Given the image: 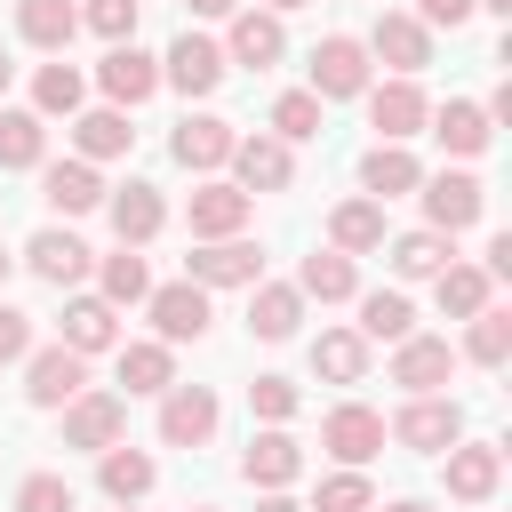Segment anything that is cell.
<instances>
[{
  "instance_id": "cell-32",
  "label": "cell",
  "mask_w": 512,
  "mask_h": 512,
  "mask_svg": "<svg viewBox=\"0 0 512 512\" xmlns=\"http://www.w3.org/2000/svg\"><path fill=\"white\" fill-rule=\"evenodd\" d=\"M432 136H440V144H448L456 160H472V152H488V136H496V128H488V112H480V104L448 96V104L432 112Z\"/></svg>"
},
{
  "instance_id": "cell-49",
  "label": "cell",
  "mask_w": 512,
  "mask_h": 512,
  "mask_svg": "<svg viewBox=\"0 0 512 512\" xmlns=\"http://www.w3.org/2000/svg\"><path fill=\"white\" fill-rule=\"evenodd\" d=\"M248 0H192V16H240Z\"/></svg>"
},
{
  "instance_id": "cell-35",
  "label": "cell",
  "mask_w": 512,
  "mask_h": 512,
  "mask_svg": "<svg viewBox=\"0 0 512 512\" xmlns=\"http://www.w3.org/2000/svg\"><path fill=\"white\" fill-rule=\"evenodd\" d=\"M296 296H320V304H344V296H360V272H352V256H336V248L304 256V272H296Z\"/></svg>"
},
{
  "instance_id": "cell-55",
  "label": "cell",
  "mask_w": 512,
  "mask_h": 512,
  "mask_svg": "<svg viewBox=\"0 0 512 512\" xmlns=\"http://www.w3.org/2000/svg\"><path fill=\"white\" fill-rule=\"evenodd\" d=\"M0 280H8V256H0Z\"/></svg>"
},
{
  "instance_id": "cell-33",
  "label": "cell",
  "mask_w": 512,
  "mask_h": 512,
  "mask_svg": "<svg viewBox=\"0 0 512 512\" xmlns=\"http://www.w3.org/2000/svg\"><path fill=\"white\" fill-rule=\"evenodd\" d=\"M360 184H368L376 200H400V192H416V184H424V168H416V152H408V144H376V152L360 160Z\"/></svg>"
},
{
  "instance_id": "cell-38",
  "label": "cell",
  "mask_w": 512,
  "mask_h": 512,
  "mask_svg": "<svg viewBox=\"0 0 512 512\" xmlns=\"http://www.w3.org/2000/svg\"><path fill=\"white\" fill-rule=\"evenodd\" d=\"M48 160V120L40 112H0V168H40Z\"/></svg>"
},
{
  "instance_id": "cell-13",
  "label": "cell",
  "mask_w": 512,
  "mask_h": 512,
  "mask_svg": "<svg viewBox=\"0 0 512 512\" xmlns=\"http://www.w3.org/2000/svg\"><path fill=\"white\" fill-rule=\"evenodd\" d=\"M120 424H128V400L120 392H80L72 408H64V448H112L120 440Z\"/></svg>"
},
{
  "instance_id": "cell-25",
  "label": "cell",
  "mask_w": 512,
  "mask_h": 512,
  "mask_svg": "<svg viewBox=\"0 0 512 512\" xmlns=\"http://www.w3.org/2000/svg\"><path fill=\"white\" fill-rule=\"evenodd\" d=\"M72 144H80V160L96 168V160H120V152L136 144V128H128V112L96 104V112H72Z\"/></svg>"
},
{
  "instance_id": "cell-18",
  "label": "cell",
  "mask_w": 512,
  "mask_h": 512,
  "mask_svg": "<svg viewBox=\"0 0 512 512\" xmlns=\"http://www.w3.org/2000/svg\"><path fill=\"white\" fill-rule=\"evenodd\" d=\"M168 144H176V160H184V168H200V176H208V168H224V160H232V144H240V136H232V120H216V112H184Z\"/></svg>"
},
{
  "instance_id": "cell-54",
  "label": "cell",
  "mask_w": 512,
  "mask_h": 512,
  "mask_svg": "<svg viewBox=\"0 0 512 512\" xmlns=\"http://www.w3.org/2000/svg\"><path fill=\"white\" fill-rule=\"evenodd\" d=\"M0 96H8V56H0Z\"/></svg>"
},
{
  "instance_id": "cell-8",
  "label": "cell",
  "mask_w": 512,
  "mask_h": 512,
  "mask_svg": "<svg viewBox=\"0 0 512 512\" xmlns=\"http://www.w3.org/2000/svg\"><path fill=\"white\" fill-rule=\"evenodd\" d=\"M448 376H456V344H448V336H408V344H392V384H400L408 400L440 392Z\"/></svg>"
},
{
  "instance_id": "cell-43",
  "label": "cell",
  "mask_w": 512,
  "mask_h": 512,
  "mask_svg": "<svg viewBox=\"0 0 512 512\" xmlns=\"http://www.w3.org/2000/svg\"><path fill=\"white\" fill-rule=\"evenodd\" d=\"M136 8H144V0H88V8H80V24H88V32H104V40L120 48V40H136Z\"/></svg>"
},
{
  "instance_id": "cell-14",
  "label": "cell",
  "mask_w": 512,
  "mask_h": 512,
  "mask_svg": "<svg viewBox=\"0 0 512 512\" xmlns=\"http://www.w3.org/2000/svg\"><path fill=\"white\" fill-rule=\"evenodd\" d=\"M232 168H240V192L256 200V192H288L296 152H288L280 136H240V144H232Z\"/></svg>"
},
{
  "instance_id": "cell-27",
  "label": "cell",
  "mask_w": 512,
  "mask_h": 512,
  "mask_svg": "<svg viewBox=\"0 0 512 512\" xmlns=\"http://www.w3.org/2000/svg\"><path fill=\"white\" fill-rule=\"evenodd\" d=\"M448 264H456V240H448V232H432V224L392 240V272H400V280H440Z\"/></svg>"
},
{
  "instance_id": "cell-30",
  "label": "cell",
  "mask_w": 512,
  "mask_h": 512,
  "mask_svg": "<svg viewBox=\"0 0 512 512\" xmlns=\"http://www.w3.org/2000/svg\"><path fill=\"white\" fill-rule=\"evenodd\" d=\"M312 376H328V384H360V376H368V344H360V328H320V336H312Z\"/></svg>"
},
{
  "instance_id": "cell-2",
  "label": "cell",
  "mask_w": 512,
  "mask_h": 512,
  "mask_svg": "<svg viewBox=\"0 0 512 512\" xmlns=\"http://www.w3.org/2000/svg\"><path fill=\"white\" fill-rule=\"evenodd\" d=\"M184 280L192 288H256L264 280V256H256V240H200L192 256H184Z\"/></svg>"
},
{
  "instance_id": "cell-11",
  "label": "cell",
  "mask_w": 512,
  "mask_h": 512,
  "mask_svg": "<svg viewBox=\"0 0 512 512\" xmlns=\"http://www.w3.org/2000/svg\"><path fill=\"white\" fill-rule=\"evenodd\" d=\"M216 432V392L208 384H168L160 392V440L168 448H200Z\"/></svg>"
},
{
  "instance_id": "cell-53",
  "label": "cell",
  "mask_w": 512,
  "mask_h": 512,
  "mask_svg": "<svg viewBox=\"0 0 512 512\" xmlns=\"http://www.w3.org/2000/svg\"><path fill=\"white\" fill-rule=\"evenodd\" d=\"M472 8H496V16H512V0H472Z\"/></svg>"
},
{
  "instance_id": "cell-56",
  "label": "cell",
  "mask_w": 512,
  "mask_h": 512,
  "mask_svg": "<svg viewBox=\"0 0 512 512\" xmlns=\"http://www.w3.org/2000/svg\"><path fill=\"white\" fill-rule=\"evenodd\" d=\"M192 512H216V504H192Z\"/></svg>"
},
{
  "instance_id": "cell-45",
  "label": "cell",
  "mask_w": 512,
  "mask_h": 512,
  "mask_svg": "<svg viewBox=\"0 0 512 512\" xmlns=\"http://www.w3.org/2000/svg\"><path fill=\"white\" fill-rule=\"evenodd\" d=\"M376 504V488L360 480V472H336V480H320V496H312V512H368Z\"/></svg>"
},
{
  "instance_id": "cell-26",
  "label": "cell",
  "mask_w": 512,
  "mask_h": 512,
  "mask_svg": "<svg viewBox=\"0 0 512 512\" xmlns=\"http://www.w3.org/2000/svg\"><path fill=\"white\" fill-rule=\"evenodd\" d=\"M64 344H72L80 360H88V352H112V344H120V312H112L104 296H72V304H64Z\"/></svg>"
},
{
  "instance_id": "cell-10",
  "label": "cell",
  "mask_w": 512,
  "mask_h": 512,
  "mask_svg": "<svg viewBox=\"0 0 512 512\" xmlns=\"http://www.w3.org/2000/svg\"><path fill=\"white\" fill-rule=\"evenodd\" d=\"M368 120H376V144H408V136H424L432 104L416 80H384V88H368Z\"/></svg>"
},
{
  "instance_id": "cell-21",
  "label": "cell",
  "mask_w": 512,
  "mask_h": 512,
  "mask_svg": "<svg viewBox=\"0 0 512 512\" xmlns=\"http://www.w3.org/2000/svg\"><path fill=\"white\" fill-rule=\"evenodd\" d=\"M104 208H112V232H120V248H144V240L168 224V200H160V184H120Z\"/></svg>"
},
{
  "instance_id": "cell-17",
  "label": "cell",
  "mask_w": 512,
  "mask_h": 512,
  "mask_svg": "<svg viewBox=\"0 0 512 512\" xmlns=\"http://www.w3.org/2000/svg\"><path fill=\"white\" fill-rule=\"evenodd\" d=\"M160 80H168V88H184V96H208V88L224 80V48H216V40H200V32H184V40L160 56Z\"/></svg>"
},
{
  "instance_id": "cell-24",
  "label": "cell",
  "mask_w": 512,
  "mask_h": 512,
  "mask_svg": "<svg viewBox=\"0 0 512 512\" xmlns=\"http://www.w3.org/2000/svg\"><path fill=\"white\" fill-rule=\"evenodd\" d=\"M96 480H104V496H112V504H136V496H152V480H160V464H152L144 448H128V440H112V448L96 456Z\"/></svg>"
},
{
  "instance_id": "cell-12",
  "label": "cell",
  "mask_w": 512,
  "mask_h": 512,
  "mask_svg": "<svg viewBox=\"0 0 512 512\" xmlns=\"http://www.w3.org/2000/svg\"><path fill=\"white\" fill-rule=\"evenodd\" d=\"M96 88L112 96V112H128V104H144V96L160 88V56H144L136 40H120V48L96 64Z\"/></svg>"
},
{
  "instance_id": "cell-5",
  "label": "cell",
  "mask_w": 512,
  "mask_h": 512,
  "mask_svg": "<svg viewBox=\"0 0 512 512\" xmlns=\"http://www.w3.org/2000/svg\"><path fill=\"white\" fill-rule=\"evenodd\" d=\"M360 48H368V56H384V64H392V80H416V72L432 64V32H424L408 8H384V16H376V32H368Z\"/></svg>"
},
{
  "instance_id": "cell-34",
  "label": "cell",
  "mask_w": 512,
  "mask_h": 512,
  "mask_svg": "<svg viewBox=\"0 0 512 512\" xmlns=\"http://www.w3.org/2000/svg\"><path fill=\"white\" fill-rule=\"evenodd\" d=\"M328 240H336V256H368V248H384V208H376V200H344V208L328 216Z\"/></svg>"
},
{
  "instance_id": "cell-6",
  "label": "cell",
  "mask_w": 512,
  "mask_h": 512,
  "mask_svg": "<svg viewBox=\"0 0 512 512\" xmlns=\"http://www.w3.org/2000/svg\"><path fill=\"white\" fill-rule=\"evenodd\" d=\"M312 96L328 104V96H368V48L352 40V32H328L320 48H312Z\"/></svg>"
},
{
  "instance_id": "cell-48",
  "label": "cell",
  "mask_w": 512,
  "mask_h": 512,
  "mask_svg": "<svg viewBox=\"0 0 512 512\" xmlns=\"http://www.w3.org/2000/svg\"><path fill=\"white\" fill-rule=\"evenodd\" d=\"M408 16H416V24H424V32H432V24H448V32H456V24H464V16H472V0H416V8H408Z\"/></svg>"
},
{
  "instance_id": "cell-51",
  "label": "cell",
  "mask_w": 512,
  "mask_h": 512,
  "mask_svg": "<svg viewBox=\"0 0 512 512\" xmlns=\"http://www.w3.org/2000/svg\"><path fill=\"white\" fill-rule=\"evenodd\" d=\"M384 512H432V504H424V496H400V504H384Z\"/></svg>"
},
{
  "instance_id": "cell-19",
  "label": "cell",
  "mask_w": 512,
  "mask_h": 512,
  "mask_svg": "<svg viewBox=\"0 0 512 512\" xmlns=\"http://www.w3.org/2000/svg\"><path fill=\"white\" fill-rule=\"evenodd\" d=\"M24 264H32L48 288H80V280H88V240H72V232H56V224H48V232H32V240H24Z\"/></svg>"
},
{
  "instance_id": "cell-40",
  "label": "cell",
  "mask_w": 512,
  "mask_h": 512,
  "mask_svg": "<svg viewBox=\"0 0 512 512\" xmlns=\"http://www.w3.org/2000/svg\"><path fill=\"white\" fill-rule=\"evenodd\" d=\"M432 288H440V312H448V320H472V312H488V272H480V264H448Z\"/></svg>"
},
{
  "instance_id": "cell-50",
  "label": "cell",
  "mask_w": 512,
  "mask_h": 512,
  "mask_svg": "<svg viewBox=\"0 0 512 512\" xmlns=\"http://www.w3.org/2000/svg\"><path fill=\"white\" fill-rule=\"evenodd\" d=\"M256 512H304V504H296V496H280V488H264V504H256Z\"/></svg>"
},
{
  "instance_id": "cell-39",
  "label": "cell",
  "mask_w": 512,
  "mask_h": 512,
  "mask_svg": "<svg viewBox=\"0 0 512 512\" xmlns=\"http://www.w3.org/2000/svg\"><path fill=\"white\" fill-rule=\"evenodd\" d=\"M96 280H104L96 296H104L112 312H120V304H144V296H152V272H144V256H136V248L104 256V264H96Z\"/></svg>"
},
{
  "instance_id": "cell-42",
  "label": "cell",
  "mask_w": 512,
  "mask_h": 512,
  "mask_svg": "<svg viewBox=\"0 0 512 512\" xmlns=\"http://www.w3.org/2000/svg\"><path fill=\"white\" fill-rule=\"evenodd\" d=\"M272 136H280V144H304V136H320V96H312V88H288V96H272Z\"/></svg>"
},
{
  "instance_id": "cell-1",
  "label": "cell",
  "mask_w": 512,
  "mask_h": 512,
  "mask_svg": "<svg viewBox=\"0 0 512 512\" xmlns=\"http://www.w3.org/2000/svg\"><path fill=\"white\" fill-rule=\"evenodd\" d=\"M424 192V216H432V232H464V224H480V208H488V184L472 176V168H440V176H424L416 184Z\"/></svg>"
},
{
  "instance_id": "cell-46",
  "label": "cell",
  "mask_w": 512,
  "mask_h": 512,
  "mask_svg": "<svg viewBox=\"0 0 512 512\" xmlns=\"http://www.w3.org/2000/svg\"><path fill=\"white\" fill-rule=\"evenodd\" d=\"M248 400H256V416H264V424H288V416H296V384H288V376H256V384H248Z\"/></svg>"
},
{
  "instance_id": "cell-41",
  "label": "cell",
  "mask_w": 512,
  "mask_h": 512,
  "mask_svg": "<svg viewBox=\"0 0 512 512\" xmlns=\"http://www.w3.org/2000/svg\"><path fill=\"white\" fill-rule=\"evenodd\" d=\"M464 360H480V368H504L512 360V312H472V336H464Z\"/></svg>"
},
{
  "instance_id": "cell-44",
  "label": "cell",
  "mask_w": 512,
  "mask_h": 512,
  "mask_svg": "<svg viewBox=\"0 0 512 512\" xmlns=\"http://www.w3.org/2000/svg\"><path fill=\"white\" fill-rule=\"evenodd\" d=\"M16 512H72V480H64V472H24Z\"/></svg>"
},
{
  "instance_id": "cell-23",
  "label": "cell",
  "mask_w": 512,
  "mask_h": 512,
  "mask_svg": "<svg viewBox=\"0 0 512 512\" xmlns=\"http://www.w3.org/2000/svg\"><path fill=\"white\" fill-rule=\"evenodd\" d=\"M248 208H256V200H248L240 184H200V192H192V240H232V232L248 224Z\"/></svg>"
},
{
  "instance_id": "cell-7",
  "label": "cell",
  "mask_w": 512,
  "mask_h": 512,
  "mask_svg": "<svg viewBox=\"0 0 512 512\" xmlns=\"http://www.w3.org/2000/svg\"><path fill=\"white\" fill-rule=\"evenodd\" d=\"M144 312H152L160 344H200V336H208V288H192V280L152 288V296H144Z\"/></svg>"
},
{
  "instance_id": "cell-36",
  "label": "cell",
  "mask_w": 512,
  "mask_h": 512,
  "mask_svg": "<svg viewBox=\"0 0 512 512\" xmlns=\"http://www.w3.org/2000/svg\"><path fill=\"white\" fill-rule=\"evenodd\" d=\"M80 96H88V80H80V72H72L64 56L32 72V112H40V120H56V112L72 120V112H80Z\"/></svg>"
},
{
  "instance_id": "cell-57",
  "label": "cell",
  "mask_w": 512,
  "mask_h": 512,
  "mask_svg": "<svg viewBox=\"0 0 512 512\" xmlns=\"http://www.w3.org/2000/svg\"><path fill=\"white\" fill-rule=\"evenodd\" d=\"M120 512H136V504H120Z\"/></svg>"
},
{
  "instance_id": "cell-20",
  "label": "cell",
  "mask_w": 512,
  "mask_h": 512,
  "mask_svg": "<svg viewBox=\"0 0 512 512\" xmlns=\"http://www.w3.org/2000/svg\"><path fill=\"white\" fill-rule=\"evenodd\" d=\"M40 200L56 216H88V208H104V176L88 160H56V168H40Z\"/></svg>"
},
{
  "instance_id": "cell-52",
  "label": "cell",
  "mask_w": 512,
  "mask_h": 512,
  "mask_svg": "<svg viewBox=\"0 0 512 512\" xmlns=\"http://www.w3.org/2000/svg\"><path fill=\"white\" fill-rule=\"evenodd\" d=\"M288 8H304V0H264V16H288Z\"/></svg>"
},
{
  "instance_id": "cell-4",
  "label": "cell",
  "mask_w": 512,
  "mask_h": 512,
  "mask_svg": "<svg viewBox=\"0 0 512 512\" xmlns=\"http://www.w3.org/2000/svg\"><path fill=\"white\" fill-rule=\"evenodd\" d=\"M392 440H400V448H416V456H440V448H456V440H464V408H456V400H440V392H424V400H408V408L392 416Z\"/></svg>"
},
{
  "instance_id": "cell-28",
  "label": "cell",
  "mask_w": 512,
  "mask_h": 512,
  "mask_svg": "<svg viewBox=\"0 0 512 512\" xmlns=\"http://www.w3.org/2000/svg\"><path fill=\"white\" fill-rule=\"evenodd\" d=\"M296 320H304V296L280 288V280H256V296H248V336L280 344V336H296Z\"/></svg>"
},
{
  "instance_id": "cell-3",
  "label": "cell",
  "mask_w": 512,
  "mask_h": 512,
  "mask_svg": "<svg viewBox=\"0 0 512 512\" xmlns=\"http://www.w3.org/2000/svg\"><path fill=\"white\" fill-rule=\"evenodd\" d=\"M24 392H32V408H72L88 392V360L72 344H40V352H24Z\"/></svg>"
},
{
  "instance_id": "cell-29",
  "label": "cell",
  "mask_w": 512,
  "mask_h": 512,
  "mask_svg": "<svg viewBox=\"0 0 512 512\" xmlns=\"http://www.w3.org/2000/svg\"><path fill=\"white\" fill-rule=\"evenodd\" d=\"M408 336H416V304L400 288L360 296V344H408Z\"/></svg>"
},
{
  "instance_id": "cell-47",
  "label": "cell",
  "mask_w": 512,
  "mask_h": 512,
  "mask_svg": "<svg viewBox=\"0 0 512 512\" xmlns=\"http://www.w3.org/2000/svg\"><path fill=\"white\" fill-rule=\"evenodd\" d=\"M24 352H32V312L0 304V360H24Z\"/></svg>"
},
{
  "instance_id": "cell-37",
  "label": "cell",
  "mask_w": 512,
  "mask_h": 512,
  "mask_svg": "<svg viewBox=\"0 0 512 512\" xmlns=\"http://www.w3.org/2000/svg\"><path fill=\"white\" fill-rule=\"evenodd\" d=\"M120 384L128 392H168L176 384V352L152 336V344H120Z\"/></svg>"
},
{
  "instance_id": "cell-31",
  "label": "cell",
  "mask_w": 512,
  "mask_h": 512,
  "mask_svg": "<svg viewBox=\"0 0 512 512\" xmlns=\"http://www.w3.org/2000/svg\"><path fill=\"white\" fill-rule=\"evenodd\" d=\"M16 32L32 48H48V56H64V40L80 32V8L72 0H16Z\"/></svg>"
},
{
  "instance_id": "cell-22",
  "label": "cell",
  "mask_w": 512,
  "mask_h": 512,
  "mask_svg": "<svg viewBox=\"0 0 512 512\" xmlns=\"http://www.w3.org/2000/svg\"><path fill=\"white\" fill-rule=\"evenodd\" d=\"M240 472H248V488H288L296 472H304V448H296V432H256L248 440V456H240Z\"/></svg>"
},
{
  "instance_id": "cell-9",
  "label": "cell",
  "mask_w": 512,
  "mask_h": 512,
  "mask_svg": "<svg viewBox=\"0 0 512 512\" xmlns=\"http://www.w3.org/2000/svg\"><path fill=\"white\" fill-rule=\"evenodd\" d=\"M320 448H328L344 472H360V464L384 448V416H376V408H360V400H344V408H328V424H320Z\"/></svg>"
},
{
  "instance_id": "cell-16",
  "label": "cell",
  "mask_w": 512,
  "mask_h": 512,
  "mask_svg": "<svg viewBox=\"0 0 512 512\" xmlns=\"http://www.w3.org/2000/svg\"><path fill=\"white\" fill-rule=\"evenodd\" d=\"M288 56V32H280V16H264V8H240L232 16V40H224V64H248V72H264V64H280Z\"/></svg>"
},
{
  "instance_id": "cell-15",
  "label": "cell",
  "mask_w": 512,
  "mask_h": 512,
  "mask_svg": "<svg viewBox=\"0 0 512 512\" xmlns=\"http://www.w3.org/2000/svg\"><path fill=\"white\" fill-rule=\"evenodd\" d=\"M496 480H504V448H496V440H472V448L456 440V448H448V496H456V504H488Z\"/></svg>"
}]
</instances>
